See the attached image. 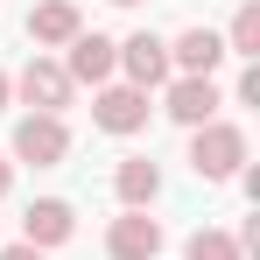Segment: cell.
Listing matches in <instances>:
<instances>
[{
	"mask_svg": "<svg viewBox=\"0 0 260 260\" xmlns=\"http://www.w3.org/2000/svg\"><path fill=\"white\" fill-rule=\"evenodd\" d=\"M190 169L204 176V183H225V176L246 169V127H232V120H211V127L190 134Z\"/></svg>",
	"mask_w": 260,
	"mask_h": 260,
	"instance_id": "1",
	"label": "cell"
},
{
	"mask_svg": "<svg viewBox=\"0 0 260 260\" xmlns=\"http://www.w3.org/2000/svg\"><path fill=\"white\" fill-rule=\"evenodd\" d=\"M71 155V127H63V113H28L21 127H14V155L7 162H36V169H56Z\"/></svg>",
	"mask_w": 260,
	"mask_h": 260,
	"instance_id": "2",
	"label": "cell"
},
{
	"mask_svg": "<svg viewBox=\"0 0 260 260\" xmlns=\"http://www.w3.org/2000/svg\"><path fill=\"white\" fill-rule=\"evenodd\" d=\"M63 49H71V56H63V78H71V85H113V71H120V43H113V36L78 28Z\"/></svg>",
	"mask_w": 260,
	"mask_h": 260,
	"instance_id": "3",
	"label": "cell"
},
{
	"mask_svg": "<svg viewBox=\"0 0 260 260\" xmlns=\"http://www.w3.org/2000/svg\"><path fill=\"white\" fill-rule=\"evenodd\" d=\"M218 106H225V91H218V78H169V99H162V113H169L176 127H211Z\"/></svg>",
	"mask_w": 260,
	"mask_h": 260,
	"instance_id": "4",
	"label": "cell"
},
{
	"mask_svg": "<svg viewBox=\"0 0 260 260\" xmlns=\"http://www.w3.org/2000/svg\"><path fill=\"white\" fill-rule=\"evenodd\" d=\"M71 78H63V63H56V56H28V71H21V78H14V99H21V106H36V113H63V106H71Z\"/></svg>",
	"mask_w": 260,
	"mask_h": 260,
	"instance_id": "5",
	"label": "cell"
},
{
	"mask_svg": "<svg viewBox=\"0 0 260 260\" xmlns=\"http://www.w3.org/2000/svg\"><path fill=\"white\" fill-rule=\"evenodd\" d=\"M91 127H99V134H141V127H148V91L99 85V99H91Z\"/></svg>",
	"mask_w": 260,
	"mask_h": 260,
	"instance_id": "6",
	"label": "cell"
},
{
	"mask_svg": "<svg viewBox=\"0 0 260 260\" xmlns=\"http://www.w3.org/2000/svg\"><path fill=\"white\" fill-rule=\"evenodd\" d=\"M78 232V211L63 204V197H36L28 211H21V246H36V253H49V246H63Z\"/></svg>",
	"mask_w": 260,
	"mask_h": 260,
	"instance_id": "7",
	"label": "cell"
},
{
	"mask_svg": "<svg viewBox=\"0 0 260 260\" xmlns=\"http://www.w3.org/2000/svg\"><path fill=\"white\" fill-rule=\"evenodd\" d=\"M120 71H127L134 91L169 85V43H162V36H148V28H141V36H127V43H120Z\"/></svg>",
	"mask_w": 260,
	"mask_h": 260,
	"instance_id": "8",
	"label": "cell"
},
{
	"mask_svg": "<svg viewBox=\"0 0 260 260\" xmlns=\"http://www.w3.org/2000/svg\"><path fill=\"white\" fill-rule=\"evenodd\" d=\"M106 253H113V260H155V253H162V218L120 211L113 232H106Z\"/></svg>",
	"mask_w": 260,
	"mask_h": 260,
	"instance_id": "9",
	"label": "cell"
},
{
	"mask_svg": "<svg viewBox=\"0 0 260 260\" xmlns=\"http://www.w3.org/2000/svg\"><path fill=\"white\" fill-rule=\"evenodd\" d=\"M218 63H225V36L218 28H183L169 43V71L176 78H211Z\"/></svg>",
	"mask_w": 260,
	"mask_h": 260,
	"instance_id": "10",
	"label": "cell"
},
{
	"mask_svg": "<svg viewBox=\"0 0 260 260\" xmlns=\"http://www.w3.org/2000/svg\"><path fill=\"white\" fill-rule=\"evenodd\" d=\"M78 28H85L78 0H43V7H28V43L36 49H63Z\"/></svg>",
	"mask_w": 260,
	"mask_h": 260,
	"instance_id": "11",
	"label": "cell"
},
{
	"mask_svg": "<svg viewBox=\"0 0 260 260\" xmlns=\"http://www.w3.org/2000/svg\"><path fill=\"white\" fill-rule=\"evenodd\" d=\"M113 190H120V204H127V211H148V204L162 197V169H155L148 155H127V162L113 169Z\"/></svg>",
	"mask_w": 260,
	"mask_h": 260,
	"instance_id": "12",
	"label": "cell"
},
{
	"mask_svg": "<svg viewBox=\"0 0 260 260\" xmlns=\"http://www.w3.org/2000/svg\"><path fill=\"white\" fill-rule=\"evenodd\" d=\"M225 56H260V7L253 0H239V14H232V28H225Z\"/></svg>",
	"mask_w": 260,
	"mask_h": 260,
	"instance_id": "13",
	"label": "cell"
},
{
	"mask_svg": "<svg viewBox=\"0 0 260 260\" xmlns=\"http://www.w3.org/2000/svg\"><path fill=\"white\" fill-rule=\"evenodd\" d=\"M183 260H246V253H239V239H232V232L197 225V232H190V246H183Z\"/></svg>",
	"mask_w": 260,
	"mask_h": 260,
	"instance_id": "14",
	"label": "cell"
},
{
	"mask_svg": "<svg viewBox=\"0 0 260 260\" xmlns=\"http://www.w3.org/2000/svg\"><path fill=\"white\" fill-rule=\"evenodd\" d=\"M232 99H239V106H260V63H246V71H239V85H232Z\"/></svg>",
	"mask_w": 260,
	"mask_h": 260,
	"instance_id": "15",
	"label": "cell"
},
{
	"mask_svg": "<svg viewBox=\"0 0 260 260\" xmlns=\"http://www.w3.org/2000/svg\"><path fill=\"white\" fill-rule=\"evenodd\" d=\"M7 106H14V78L0 71V113H7Z\"/></svg>",
	"mask_w": 260,
	"mask_h": 260,
	"instance_id": "16",
	"label": "cell"
},
{
	"mask_svg": "<svg viewBox=\"0 0 260 260\" xmlns=\"http://www.w3.org/2000/svg\"><path fill=\"white\" fill-rule=\"evenodd\" d=\"M7 190H14V162L0 155V197H7Z\"/></svg>",
	"mask_w": 260,
	"mask_h": 260,
	"instance_id": "17",
	"label": "cell"
},
{
	"mask_svg": "<svg viewBox=\"0 0 260 260\" xmlns=\"http://www.w3.org/2000/svg\"><path fill=\"white\" fill-rule=\"evenodd\" d=\"M0 260H43V253H36V246H7Z\"/></svg>",
	"mask_w": 260,
	"mask_h": 260,
	"instance_id": "18",
	"label": "cell"
},
{
	"mask_svg": "<svg viewBox=\"0 0 260 260\" xmlns=\"http://www.w3.org/2000/svg\"><path fill=\"white\" fill-rule=\"evenodd\" d=\"M113 7H141V0H113Z\"/></svg>",
	"mask_w": 260,
	"mask_h": 260,
	"instance_id": "19",
	"label": "cell"
}]
</instances>
